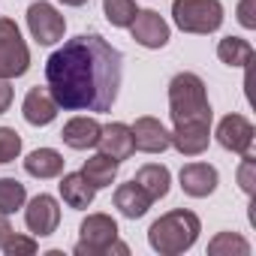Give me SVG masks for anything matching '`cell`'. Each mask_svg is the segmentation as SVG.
Masks as SVG:
<instances>
[{
    "instance_id": "cell-1",
    "label": "cell",
    "mask_w": 256,
    "mask_h": 256,
    "mask_svg": "<svg viewBox=\"0 0 256 256\" xmlns=\"http://www.w3.org/2000/svg\"><path fill=\"white\" fill-rule=\"evenodd\" d=\"M124 58L96 34L66 40L46 64V88L58 108L108 112L118 100Z\"/></svg>"
},
{
    "instance_id": "cell-27",
    "label": "cell",
    "mask_w": 256,
    "mask_h": 256,
    "mask_svg": "<svg viewBox=\"0 0 256 256\" xmlns=\"http://www.w3.org/2000/svg\"><path fill=\"white\" fill-rule=\"evenodd\" d=\"M4 250L6 256H34L36 253V238L34 235H16V232H10V238L4 241Z\"/></svg>"
},
{
    "instance_id": "cell-6",
    "label": "cell",
    "mask_w": 256,
    "mask_h": 256,
    "mask_svg": "<svg viewBox=\"0 0 256 256\" xmlns=\"http://www.w3.org/2000/svg\"><path fill=\"white\" fill-rule=\"evenodd\" d=\"M30 70V52L12 18H0V78H18Z\"/></svg>"
},
{
    "instance_id": "cell-16",
    "label": "cell",
    "mask_w": 256,
    "mask_h": 256,
    "mask_svg": "<svg viewBox=\"0 0 256 256\" xmlns=\"http://www.w3.org/2000/svg\"><path fill=\"white\" fill-rule=\"evenodd\" d=\"M100 130H102V126H100L94 118L78 114V118H72V120L64 124L60 139H64V145H70L72 151H88V148H96V142H100Z\"/></svg>"
},
{
    "instance_id": "cell-10",
    "label": "cell",
    "mask_w": 256,
    "mask_h": 256,
    "mask_svg": "<svg viewBox=\"0 0 256 256\" xmlns=\"http://www.w3.org/2000/svg\"><path fill=\"white\" fill-rule=\"evenodd\" d=\"M24 223H28V229H30L34 235H40V238L52 235V232L58 229V223H60L58 199L48 196V193L34 196V199L28 202V208H24Z\"/></svg>"
},
{
    "instance_id": "cell-22",
    "label": "cell",
    "mask_w": 256,
    "mask_h": 256,
    "mask_svg": "<svg viewBox=\"0 0 256 256\" xmlns=\"http://www.w3.org/2000/svg\"><path fill=\"white\" fill-rule=\"evenodd\" d=\"M217 58L226 66H247L253 60V46L241 36H223L217 42Z\"/></svg>"
},
{
    "instance_id": "cell-24",
    "label": "cell",
    "mask_w": 256,
    "mask_h": 256,
    "mask_svg": "<svg viewBox=\"0 0 256 256\" xmlns=\"http://www.w3.org/2000/svg\"><path fill=\"white\" fill-rule=\"evenodd\" d=\"M24 202H28V190L22 181L0 178V214H16L18 208H24Z\"/></svg>"
},
{
    "instance_id": "cell-7",
    "label": "cell",
    "mask_w": 256,
    "mask_h": 256,
    "mask_svg": "<svg viewBox=\"0 0 256 256\" xmlns=\"http://www.w3.org/2000/svg\"><path fill=\"white\" fill-rule=\"evenodd\" d=\"M28 30L40 46H54L64 40L66 18L52 4H42L40 0V4H30V10H28Z\"/></svg>"
},
{
    "instance_id": "cell-11",
    "label": "cell",
    "mask_w": 256,
    "mask_h": 256,
    "mask_svg": "<svg viewBox=\"0 0 256 256\" xmlns=\"http://www.w3.org/2000/svg\"><path fill=\"white\" fill-rule=\"evenodd\" d=\"M130 34L142 48H163L169 42V24L154 10H139L130 24Z\"/></svg>"
},
{
    "instance_id": "cell-19",
    "label": "cell",
    "mask_w": 256,
    "mask_h": 256,
    "mask_svg": "<svg viewBox=\"0 0 256 256\" xmlns=\"http://www.w3.org/2000/svg\"><path fill=\"white\" fill-rule=\"evenodd\" d=\"M58 187H60V199H64L70 208H76V211L88 208V205L94 202V196H96V190L88 184V178H84L82 172H70V175H64Z\"/></svg>"
},
{
    "instance_id": "cell-29",
    "label": "cell",
    "mask_w": 256,
    "mask_h": 256,
    "mask_svg": "<svg viewBox=\"0 0 256 256\" xmlns=\"http://www.w3.org/2000/svg\"><path fill=\"white\" fill-rule=\"evenodd\" d=\"M238 22H241V28H247V30L256 28V18H253V0H241V4H238Z\"/></svg>"
},
{
    "instance_id": "cell-15",
    "label": "cell",
    "mask_w": 256,
    "mask_h": 256,
    "mask_svg": "<svg viewBox=\"0 0 256 256\" xmlns=\"http://www.w3.org/2000/svg\"><path fill=\"white\" fill-rule=\"evenodd\" d=\"M100 151L102 154H108L112 160H126L136 148H133V133H130V126L126 124H120V120H114V124H106L102 130H100Z\"/></svg>"
},
{
    "instance_id": "cell-8",
    "label": "cell",
    "mask_w": 256,
    "mask_h": 256,
    "mask_svg": "<svg viewBox=\"0 0 256 256\" xmlns=\"http://www.w3.org/2000/svg\"><path fill=\"white\" fill-rule=\"evenodd\" d=\"M253 139H256V130L244 114H226L217 124V142L232 154H241V157L253 154Z\"/></svg>"
},
{
    "instance_id": "cell-2",
    "label": "cell",
    "mask_w": 256,
    "mask_h": 256,
    "mask_svg": "<svg viewBox=\"0 0 256 256\" xmlns=\"http://www.w3.org/2000/svg\"><path fill=\"white\" fill-rule=\"evenodd\" d=\"M199 232H202L199 217L187 208H175V211H169V214H163L160 220L151 223L148 244L160 256H178V253H184L196 244Z\"/></svg>"
},
{
    "instance_id": "cell-25",
    "label": "cell",
    "mask_w": 256,
    "mask_h": 256,
    "mask_svg": "<svg viewBox=\"0 0 256 256\" xmlns=\"http://www.w3.org/2000/svg\"><path fill=\"white\" fill-rule=\"evenodd\" d=\"M102 12L108 18V24L114 28H130L136 18V0H102Z\"/></svg>"
},
{
    "instance_id": "cell-17",
    "label": "cell",
    "mask_w": 256,
    "mask_h": 256,
    "mask_svg": "<svg viewBox=\"0 0 256 256\" xmlns=\"http://www.w3.org/2000/svg\"><path fill=\"white\" fill-rule=\"evenodd\" d=\"M114 208L124 214V217H130V220H139L148 214L151 208V196L136 184V181H126L114 190Z\"/></svg>"
},
{
    "instance_id": "cell-32",
    "label": "cell",
    "mask_w": 256,
    "mask_h": 256,
    "mask_svg": "<svg viewBox=\"0 0 256 256\" xmlns=\"http://www.w3.org/2000/svg\"><path fill=\"white\" fill-rule=\"evenodd\" d=\"M64 4H66V6H84L88 0H64Z\"/></svg>"
},
{
    "instance_id": "cell-31",
    "label": "cell",
    "mask_w": 256,
    "mask_h": 256,
    "mask_svg": "<svg viewBox=\"0 0 256 256\" xmlns=\"http://www.w3.org/2000/svg\"><path fill=\"white\" fill-rule=\"evenodd\" d=\"M10 232H12V226H10L6 214H0V247H4V241L10 238Z\"/></svg>"
},
{
    "instance_id": "cell-5",
    "label": "cell",
    "mask_w": 256,
    "mask_h": 256,
    "mask_svg": "<svg viewBox=\"0 0 256 256\" xmlns=\"http://www.w3.org/2000/svg\"><path fill=\"white\" fill-rule=\"evenodd\" d=\"M172 18L178 30L208 36L223 24V4L220 0H172Z\"/></svg>"
},
{
    "instance_id": "cell-4",
    "label": "cell",
    "mask_w": 256,
    "mask_h": 256,
    "mask_svg": "<svg viewBox=\"0 0 256 256\" xmlns=\"http://www.w3.org/2000/svg\"><path fill=\"white\" fill-rule=\"evenodd\" d=\"M82 241L76 244L78 256H126L130 247L118 241V223L108 214H88L78 226Z\"/></svg>"
},
{
    "instance_id": "cell-26",
    "label": "cell",
    "mask_w": 256,
    "mask_h": 256,
    "mask_svg": "<svg viewBox=\"0 0 256 256\" xmlns=\"http://www.w3.org/2000/svg\"><path fill=\"white\" fill-rule=\"evenodd\" d=\"M18 154H22V136L12 126H0V166L12 163Z\"/></svg>"
},
{
    "instance_id": "cell-3",
    "label": "cell",
    "mask_w": 256,
    "mask_h": 256,
    "mask_svg": "<svg viewBox=\"0 0 256 256\" xmlns=\"http://www.w3.org/2000/svg\"><path fill=\"white\" fill-rule=\"evenodd\" d=\"M169 114H172V124L211 120V102L205 94V82L196 72H178L169 82Z\"/></svg>"
},
{
    "instance_id": "cell-28",
    "label": "cell",
    "mask_w": 256,
    "mask_h": 256,
    "mask_svg": "<svg viewBox=\"0 0 256 256\" xmlns=\"http://www.w3.org/2000/svg\"><path fill=\"white\" fill-rule=\"evenodd\" d=\"M253 184H256V160H253V154H244L241 166H238V187L247 196H253Z\"/></svg>"
},
{
    "instance_id": "cell-14",
    "label": "cell",
    "mask_w": 256,
    "mask_h": 256,
    "mask_svg": "<svg viewBox=\"0 0 256 256\" xmlns=\"http://www.w3.org/2000/svg\"><path fill=\"white\" fill-rule=\"evenodd\" d=\"M22 114L30 126H48L54 118H58V102L54 96L48 94V88H30L24 102H22Z\"/></svg>"
},
{
    "instance_id": "cell-23",
    "label": "cell",
    "mask_w": 256,
    "mask_h": 256,
    "mask_svg": "<svg viewBox=\"0 0 256 256\" xmlns=\"http://www.w3.org/2000/svg\"><path fill=\"white\" fill-rule=\"evenodd\" d=\"M250 244L238 232H217L208 241V256H247Z\"/></svg>"
},
{
    "instance_id": "cell-18",
    "label": "cell",
    "mask_w": 256,
    "mask_h": 256,
    "mask_svg": "<svg viewBox=\"0 0 256 256\" xmlns=\"http://www.w3.org/2000/svg\"><path fill=\"white\" fill-rule=\"evenodd\" d=\"M64 163L66 160L60 157V151H54V148H36V151H30L24 157V172L34 175V178L48 181V178L64 175Z\"/></svg>"
},
{
    "instance_id": "cell-13",
    "label": "cell",
    "mask_w": 256,
    "mask_h": 256,
    "mask_svg": "<svg viewBox=\"0 0 256 256\" xmlns=\"http://www.w3.org/2000/svg\"><path fill=\"white\" fill-rule=\"evenodd\" d=\"M178 178H181V190L187 196H193V199L211 196L217 190V184H220V175H217V169L211 163H187Z\"/></svg>"
},
{
    "instance_id": "cell-9",
    "label": "cell",
    "mask_w": 256,
    "mask_h": 256,
    "mask_svg": "<svg viewBox=\"0 0 256 256\" xmlns=\"http://www.w3.org/2000/svg\"><path fill=\"white\" fill-rule=\"evenodd\" d=\"M169 142L178 154L184 157H199L208 151L211 142V120H187V124H175V130L169 133Z\"/></svg>"
},
{
    "instance_id": "cell-21",
    "label": "cell",
    "mask_w": 256,
    "mask_h": 256,
    "mask_svg": "<svg viewBox=\"0 0 256 256\" xmlns=\"http://www.w3.org/2000/svg\"><path fill=\"white\" fill-rule=\"evenodd\" d=\"M148 196H151V202H157V199H163L166 193H169V184H172V172L166 169V166H160V163H148V166H142L139 172H136V178H133Z\"/></svg>"
},
{
    "instance_id": "cell-12",
    "label": "cell",
    "mask_w": 256,
    "mask_h": 256,
    "mask_svg": "<svg viewBox=\"0 0 256 256\" xmlns=\"http://www.w3.org/2000/svg\"><path fill=\"white\" fill-rule=\"evenodd\" d=\"M133 133V148L142 154H163L166 148H172L169 142V130L157 120V118H136V124L130 126Z\"/></svg>"
},
{
    "instance_id": "cell-20",
    "label": "cell",
    "mask_w": 256,
    "mask_h": 256,
    "mask_svg": "<svg viewBox=\"0 0 256 256\" xmlns=\"http://www.w3.org/2000/svg\"><path fill=\"white\" fill-rule=\"evenodd\" d=\"M118 160H112L108 154H94L90 160H84V166H82V175L88 178V184L94 187V190H102V187H112V181L118 178Z\"/></svg>"
},
{
    "instance_id": "cell-30",
    "label": "cell",
    "mask_w": 256,
    "mask_h": 256,
    "mask_svg": "<svg viewBox=\"0 0 256 256\" xmlns=\"http://www.w3.org/2000/svg\"><path fill=\"white\" fill-rule=\"evenodd\" d=\"M10 102H12V84L10 78H0V114L10 108Z\"/></svg>"
}]
</instances>
